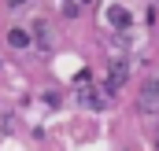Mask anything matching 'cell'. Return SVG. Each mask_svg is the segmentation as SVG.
I'll return each mask as SVG.
<instances>
[{
  "label": "cell",
  "instance_id": "6da1fadb",
  "mask_svg": "<svg viewBox=\"0 0 159 151\" xmlns=\"http://www.w3.org/2000/svg\"><path fill=\"white\" fill-rule=\"evenodd\" d=\"M159 100V77H148L144 81V92H141V103H144V111H152Z\"/></svg>",
  "mask_w": 159,
  "mask_h": 151
},
{
  "label": "cell",
  "instance_id": "3957f363",
  "mask_svg": "<svg viewBox=\"0 0 159 151\" xmlns=\"http://www.w3.org/2000/svg\"><path fill=\"white\" fill-rule=\"evenodd\" d=\"M7 41H11L15 48H26V44H30V37H26V30H11V33H7Z\"/></svg>",
  "mask_w": 159,
  "mask_h": 151
},
{
  "label": "cell",
  "instance_id": "7a4b0ae2",
  "mask_svg": "<svg viewBox=\"0 0 159 151\" xmlns=\"http://www.w3.org/2000/svg\"><path fill=\"white\" fill-rule=\"evenodd\" d=\"M107 15H111V22H115V26H119V30H126V26H129V15H126V11H122V7H111V11H107Z\"/></svg>",
  "mask_w": 159,
  "mask_h": 151
},
{
  "label": "cell",
  "instance_id": "277c9868",
  "mask_svg": "<svg viewBox=\"0 0 159 151\" xmlns=\"http://www.w3.org/2000/svg\"><path fill=\"white\" fill-rule=\"evenodd\" d=\"M11 4H22V0H11Z\"/></svg>",
  "mask_w": 159,
  "mask_h": 151
}]
</instances>
